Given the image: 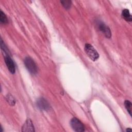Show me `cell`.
Instances as JSON below:
<instances>
[{"instance_id": "6da1fadb", "label": "cell", "mask_w": 132, "mask_h": 132, "mask_svg": "<svg viewBox=\"0 0 132 132\" xmlns=\"http://www.w3.org/2000/svg\"><path fill=\"white\" fill-rule=\"evenodd\" d=\"M84 50L86 54L92 60L95 61L98 59L99 54L92 45L88 43L86 44Z\"/></svg>"}, {"instance_id": "7a4b0ae2", "label": "cell", "mask_w": 132, "mask_h": 132, "mask_svg": "<svg viewBox=\"0 0 132 132\" xmlns=\"http://www.w3.org/2000/svg\"><path fill=\"white\" fill-rule=\"evenodd\" d=\"M24 64L28 72L31 74H35L37 73V65L31 57H26L25 58Z\"/></svg>"}, {"instance_id": "3957f363", "label": "cell", "mask_w": 132, "mask_h": 132, "mask_svg": "<svg viewBox=\"0 0 132 132\" xmlns=\"http://www.w3.org/2000/svg\"><path fill=\"white\" fill-rule=\"evenodd\" d=\"M70 125L73 129L77 132L85 131V127L81 122L76 118H73L70 121Z\"/></svg>"}, {"instance_id": "277c9868", "label": "cell", "mask_w": 132, "mask_h": 132, "mask_svg": "<svg viewBox=\"0 0 132 132\" xmlns=\"http://www.w3.org/2000/svg\"><path fill=\"white\" fill-rule=\"evenodd\" d=\"M37 105L38 107L42 110H47L50 108V105L48 102L44 98H40L37 102Z\"/></svg>"}, {"instance_id": "5b68a950", "label": "cell", "mask_w": 132, "mask_h": 132, "mask_svg": "<svg viewBox=\"0 0 132 132\" xmlns=\"http://www.w3.org/2000/svg\"><path fill=\"white\" fill-rule=\"evenodd\" d=\"M22 131L23 132H34L35 129L31 120L28 119L26 120L22 127Z\"/></svg>"}, {"instance_id": "8992f818", "label": "cell", "mask_w": 132, "mask_h": 132, "mask_svg": "<svg viewBox=\"0 0 132 132\" xmlns=\"http://www.w3.org/2000/svg\"><path fill=\"white\" fill-rule=\"evenodd\" d=\"M5 61L8 70L10 71L11 73L14 74L15 72V65L13 60L10 58V56H8V55L5 56Z\"/></svg>"}, {"instance_id": "52a82bcc", "label": "cell", "mask_w": 132, "mask_h": 132, "mask_svg": "<svg viewBox=\"0 0 132 132\" xmlns=\"http://www.w3.org/2000/svg\"><path fill=\"white\" fill-rule=\"evenodd\" d=\"M98 28L100 30H101L105 36V37L107 38H110L111 36V33L109 28L104 23L100 22L98 25Z\"/></svg>"}, {"instance_id": "ba28073f", "label": "cell", "mask_w": 132, "mask_h": 132, "mask_svg": "<svg viewBox=\"0 0 132 132\" xmlns=\"http://www.w3.org/2000/svg\"><path fill=\"white\" fill-rule=\"evenodd\" d=\"M122 16L123 18L127 22L128 21V22H131L132 21L131 15L130 14L129 10H128L127 9H124L122 11Z\"/></svg>"}, {"instance_id": "9c48e42d", "label": "cell", "mask_w": 132, "mask_h": 132, "mask_svg": "<svg viewBox=\"0 0 132 132\" xmlns=\"http://www.w3.org/2000/svg\"><path fill=\"white\" fill-rule=\"evenodd\" d=\"M6 101H7V102L11 106H14L15 105V99L11 94H7L6 97Z\"/></svg>"}, {"instance_id": "30bf717a", "label": "cell", "mask_w": 132, "mask_h": 132, "mask_svg": "<svg viewBox=\"0 0 132 132\" xmlns=\"http://www.w3.org/2000/svg\"><path fill=\"white\" fill-rule=\"evenodd\" d=\"M124 105L127 111V112L129 113V114H130V116H131V103L130 101H128V100H126L124 102Z\"/></svg>"}, {"instance_id": "8fae6325", "label": "cell", "mask_w": 132, "mask_h": 132, "mask_svg": "<svg viewBox=\"0 0 132 132\" xmlns=\"http://www.w3.org/2000/svg\"><path fill=\"white\" fill-rule=\"evenodd\" d=\"M0 21L2 23L6 24L8 22V19L5 14L1 10L0 11Z\"/></svg>"}, {"instance_id": "7c38bea8", "label": "cell", "mask_w": 132, "mask_h": 132, "mask_svg": "<svg viewBox=\"0 0 132 132\" xmlns=\"http://www.w3.org/2000/svg\"><path fill=\"white\" fill-rule=\"evenodd\" d=\"M60 2L62 4V5H63V6L65 8V9H69L70 8L71 4H72V2L71 1H68V0L61 1Z\"/></svg>"}, {"instance_id": "4fadbf2b", "label": "cell", "mask_w": 132, "mask_h": 132, "mask_svg": "<svg viewBox=\"0 0 132 132\" xmlns=\"http://www.w3.org/2000/svg\"><path fill=\"white\" fill-rule=\"evenodd\" d=\"M1 49L6 54V55L9 56L10 55V52H9V50H8L7 47L6 46L4 43L3 42V41L2 40V39H1Z\"/></svg>"}, {"instance_id": "5bb4252c", "label": "cell", "mask_w": 132, "mask_h": 132, "mask_svg": "<svg viewBox=\"0 0 132 132\" xmlns=\"http://www.w3.org/2000/svg\"><path fill=\"white\" fill-rule=\"evenodd\" d=\"M131 129L130 128H127L126 129V131H131Z\"/></svg>"}]
</instances>
